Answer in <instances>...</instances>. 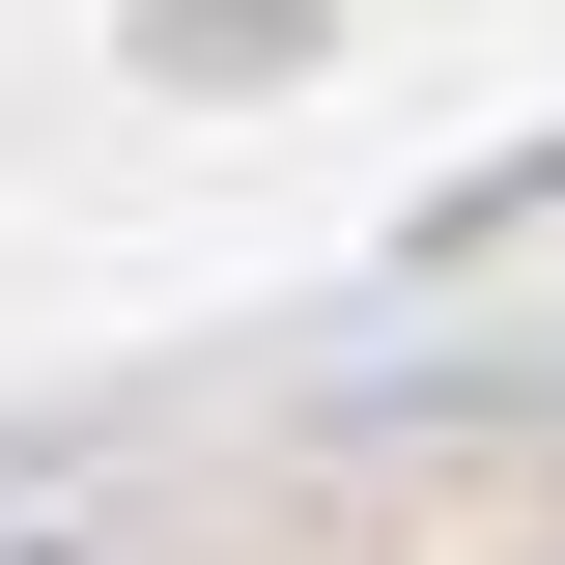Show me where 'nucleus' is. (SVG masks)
Here are the masks:
<instances>
[{
	"label": "nucleus",
	"instance_id": "1",
	"mask_svg": "<svg viewBox=\"0 0 565 565\" xmlns=\"http://www.w3.org/2000/svg\"><path fill=\"white\" fill-rule=\"evenodd\" d=\"M0 565H85V537H0Z\"/></svg>",
	"mask_w": 565,
	"mask_h": 565
}]
</instances>
